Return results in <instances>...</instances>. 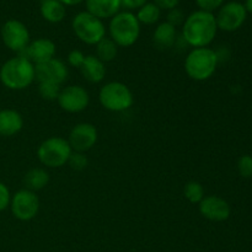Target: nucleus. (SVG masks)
<instances>
[{
	"mask_svg": "<svg viewBox=\"0 0 252 252\" xmlns=\"http://www.w3.org/2000/svg\"><path fill=\"white\" fill-rule=\"evenodd\" d=\"M238 171L245 179L252 177V157L243 155L238 161Z\"/></svg>",
	"mask_w": 252,
	"mask_h": 252,
	"instance_id": "obj_27",
	"label": "nucleus"
},
{
	"mask_svg": "<svg viewBox=\"0 0 252 252\" xmlns=\"http://www.w3.org/2000/svg\"><path fill=\"white\" fill-rule=\"evenodd\" d=\"M48 184L49 174L47 172V170L41 169V167H34V169L29 170L24 176L25 187L32 192L41 191Z\"/></svg>",
	"mask_w": 252,
	"mask_h": 252,
	"instance_id": "obj_20",
	"label": "nucleus"
},
{
	"mask_svg": "<svg viewBox=\"0 0 252 252\" xmlns=\"http://www.w3.org/2000/svg\"><path fill=\"white\" fill-rule=\"evenodd\" d=\"M199 213L211 221H224L229 219L231 213L230 206L219 196H204L198 204Z\"/></svg>",
	"mask_w": 252,
	"mask_h": 252,
	"instance_id": "obj_14",
	"label": "nucleus"
},
{
	"mask_svg": "<svg viewBox=\"0 0 252 252\" xmlns=\"http://www.w3.org/2000/svg\"><path fill=\"white\" fill-rule=\"evenodd\" d=\"M218 54L208 47L193 48L185 59V71L196 81H204L212 78L218 66Z\"/></svg>",
	"mask_w": 252,
	"mask_h": 252,
	"instance_id": "obj_3",
	"label": "nucleus"
},
{
	"mask_svg": "<svg viewBox=\"0 0 252 252\" xmlns=\"http://www.w3.org/2000/svg\"><path fill=\"white\" fill-rule=\"evenodd\" d=\"M244 6H245L246 12H248V14H252V0H245Z\"/></svg>",
	"mask_w": 252,
	"mask_h": 252,
	"instance_id": "obj_35",
	"label": "nucleus"
},
{
	"mask_svg": "<svg viewBox=\"0 0 252 252\" xmlns=\"http://www.w3.org/2000/svg\"><path fill=\"white\" fill-rule=\"evenodd\" d=\"M10 209L17 220H32L39 211V199L36 192L26 189L15 192L10 201Z\"/></svg>",
	"mask_w": 252,
	"mask_h": 252,
	"instance_id": "obj_8",
	"label": "nucleus"
},
{
	"mask_svg": "<svg viewBox=\"0 0 252 252\" xmlns=\"http://www.w3.org/2000/svg\"><path fill=\"white\" fill-rule=\"evenodd\" d=\"M248 12L243 2L229 1L219 7L217 14V26L218 30H223L226 32H234L240 29L246 21Z\"/></svg>",
	"mask_w": 252,
	"mask_h": 252,
	"instance_id": "obj_9",
	"label": "nucleus"
},
{
	"mask_svg": "<svg viewBox=\"0 0 252 252\" xmlns=\"http://www.w3.org/2000/svg\"><path fill=\"white\" fill-rule=\"evenodd\" d=\"M148 0H121V5L125 6L126 9H139L143 5L147 4Z\"/></svg>",
	"mask_w": 252,
	"mask_h": 252,
	"instance_id": "obj_32",
	"label": "nucleus"
},
{
	"mask_svg": "<svg viewBox=\"0 0 252 252\" xmlns=\"http://www.w3.org/2000/svg\"><path fill=\"white\" fill-rule=\"evenodd\" d=\"M20 56L27 58L34 65L44 63V62L54 58V56H56V44L49 38H37L34 41L30 42L29 46L26 47L24 52L20 53Z\"/></svg>",
	"mask_w": 252,
	"mask_h": 252,
	"instance_id": "obj_15",
	"label": "nucleus"
},
{
	"mask_svg": "<svg viewBox=\"0 0 252 252\" xmlns=\"http://www.w3.org/2000/svg\"><path fill=\"white\" fill-rule=\"evenodd\" d=\"M34 80V64L22 56L10 58L0 68V81L10 90H24Z\"/></svg>",
	"mask_w": 252,
	"mask_h": 252,
	"instance_id": "obj_2",
	"label": "nucleus"
},
{
	"mask_svg": "<svg viewBox=\"0 0 252 252\" xmlns=\"http://www.w3.org/2000/svg\"><path fill=\"white\" fill-rule=\"evenodd\" d=\"M79 69L85 80L91 84L101 83L106 76L105 63H102L96 56H86L85 61Z\"/></svg>",
	"mask_w": 252,
	"mask_h": 252,
	"instance_id": "obj_18",
	"label": "nucleus"
},
{
	"mask_svg": "<svg viewBox=\"0 0 252 252\" xmlns=\"http://www.w3.org/2000/svg\"><path fill=\"white\" fill-rule=\"evenodd\" d=\"M218 26L213 12L197 10L189 14L182 24V36L193 48L208 47L216 38Z\"/></svg>",
	"mask_w": 252,
	"mask_h": 252,
	"instance_id": "obj_1",
	"label": "nucleus"
},
{
	"mask_svg": "<svg viewBox=\"0 0 252 252\" xmlns=\"http://www.w3.org/2000/svg\"><path fill=\"white\" fill-rule=\"evenodd\" d=\"M184 194L189 203L199 204V202L204 198V189L199 182L189 181L185 185Z\"/></svg>",
	"mask_w": 252,
	"mask_h": 252,
	"instance_id": "obj_24",
	"label": "nucleus"
},
{
	"mask_svg": "<svg viewBox=\"0 0 252 252\" xmlns=\"http://www.w3.org/2000/svg\"><path fill=\"white\" fill-rule=\"evenodd\" d=\"M61 90V85H57V84L39 83L38 85L39 95L47 101H56L58 98Z\"/></svg>",
	"mask_w": 252,
	"mask_h": 252,
	"instance_id": "obj_25",
	"label": "nucleus"
},
{
	"mask_svg": "<svg viewBox=\"0 0 252 252\" xmlns=\"http://www.w3.org/2000/svg\"><path fill=\"white\" fill-rule=\"evenodd\" d=\"M34 74L38 83H52L62 85L68 78V68L58 58H52L44 63L34 65Z\"/></svg>",
	"mask_w": 252,
	"mask_h": 252,
	"instance_id": "obj_13",
	"label": "nucleus"
},
{
	"mask_svg": "<svg viewBox=\"0 0 252 252\" xmlns=\"http://www.w3.org/2000/svg\"><path fill=\"white\" fill-rule=\"evenodd\" d=\"M24 118L16 110L5 108L0 110V137H12L21 132Z\"/></svg>",
	"mask_w": 252,
	"mask_h": 252,
	"instance_id": "obj_16",
	"label": "nucleus"
},
{
	"mask_svg": "<svg viewBox=\"0 0 252 252\" xmlns=\"http://www.w3.org/2000/svg\"><path fill=\"white\" fill-rule=\"evenodd\" d=\"M111 39L118 47H130L138 41L140 34V22L130 11H120L111 19Z\"/></svg>",
	"mask_w": 252,
	"mask_h": 252,
	"instance_id": "obj_4",
	"label": "nucleus"
},
{
	"mask_svg": "<svg viewBox=\"0 0 252 252\" xmlns=\"http://www.w3.org/2000/svg\"><path fill=\"white\" fill-rule=\"evenodd\" d=\"M10 201H11V193L7 186L2 182H0V212L5 211L7 207H10Z\"/></svg>",
	"mask_w": 252,
	"mask_h": 252,
	"instance_id": "obj_31",
	"label": "nucleus"
},
{
	"mask_svg": "<svg viewBox=\"0 0 252 252\" xmlns=\"http://www.w3.org/2000/svg\"><path fill=\"white\" fill-rule=\"evenodd\" d=\"M196 4L198 5L199 10L213 12L224 4V0H196Z\"/></svg>",
	"mask_w": 252,
	"mask_h": 252,
	"instance_id": "obj_28",
	"label": "nucleus"
},
{
	"mask_svg": "<svg viewBox=\"0 0 252 252\" xmlns=\"http://www.w3.org/2000/svg\"><path fill=\"white\" fill-rule=\"evenodd\" d=\"M179 2L180 0H154V4L164 10L175 9V7H177Z\"/></svg>",
	"mask_w": 252,
	"mask_h": 252,
	"instance_id": "obj_33",
	"label": "nucleus"
},
{
	"mask_svg": "<svg viewBox=\"0 0 252 252\" xmlns=\"http://www.w3.org/2000/svg\"><path fill=\"white\" fill-rule=\"evenodd\" d=\"M167 22L171 24L172 26H179L185 22V15L182 12V10H180L179 7H175V9L169 10V14H167Z\"/></svg>",
	"mask_w": 252,
	"mask_h": 252,
	"instance_id": "obj_30",
	"label": "nucleus"
},
{
	"mask_svg": "<svg viewBox=\"0 0 252 252\" xmlns=\"http://www.w3.org/2000/svg\"><path fill=\"white\" fill-rule=\"evenodd\" d=\"M97 129L91 123H79L70 130L68 143L73 152L86 153L97 142Z\"/></svg>",
	"mask_w": 252,
	"mask_h": 252,
	"instance_id": "obj_12",
	"label": "nucleus"
},
{
	"mask_svg": "<svg viewBox=\"0 0 252 252\" xmlns=\"http://www.w3.org/2000/svg\"><path fill=\"white\" fill-rule=\"evenodd\" d=\"M85 54L83 53L79 49H73V51L69 52L68 54V64L74 68H80L81 64L85 61Z\"/></svg>",
	"mask_w": 252,
	"mask_h": 252,
	"instance_id": "obj_29",
	"label": "nucleus"
},
{
	"mask_svg": "<svg viewBox=\"0 0 252 252\" xmlns=\"http://www.w3.org/2000/svg\"><path fill=\"white\" fill-rule=\"evenodd\" d=\"M41 14L46 21L58 24L65 17V6L59 0H43L41 5Z\"/></svg>",
	"mask_w": 252,
	"mask_h": 252,
	"instance_id": "obj_21",
	"label": "nucleus"
},
{
	"mask_svg": "<svg viewBox=\"0 0 252 252\" xmlns=\"http://www.w3.org/2000/svg\"><path fill=\"white\" fill-rule=\"evenodd\" d=\"M66 164L70 166V169L75 170V171H83V170L86 169V166H88L89 160L88 158H86L85 153L71 152Z\"/></svg>",
	"mask_w": 252,
	"mask_h": 252,
	"instance_id": "obj_26",
	"label": "nucleus"
},
{
	"mask_svg": "<svg viewBox=\"0 0 252 252\" xmlns=\"http://www.w3.org/2000/svg\"><path fill=\"white\" fill-rule=\"evenodd\" d=\"M118 53V46L112 41L111 38L101 39L97 44H96V57L100 59L102 63H110L113 59L117 57Z\"/></svg>",
	"mask_w": 252,
	"mask_h": 252,
	"instance_id": "obj_22",
	"label": "nucleus"
},
{
	"mask_svg": "<svg viewBox=\"0 0 252 252\" xmlns=\"http://www.w3.org/2000/svg\"><path fill=\"white\" fill-rule=\"evenodd\" d=\"M59 1H61L64 6H65V5L66 6H74V5L80 4V2L84 1V0H59Z\"/></svg>",
	"mask_w": 252,
	"mask_h": 252,
	"instance_id": "obj_34",
	"label": "nucleus"
},
{
	"mask_svg": "<svg viewBox=\"0 0 252 252\" xmlns=\"http://www.w3.org/2000/svg\"><path fill=\"white\" fill-rule=\"evenodd\" d=\"M1 39L10 51L21 53L30 44V31L19 20H7L1 27Z\"/></svg>",
	"mask_w": 252,
	"mask_h": 252,
	"instance_id": "obj_10",
	"label": "nucleus"
},
{
	"mask_svg": "<svg viewBox=\"0 0 252 252\" xmlns=\"http://www.w3.org/2000/svg\"><path fill=\"white\" fill-rule=\"evenodd\" d=\"M98 100L102 107L111 112H123L134 102L130 89L120 81L105 84L98 93Z\"/></svg>",
	"mask_w": 252,
	"mask_h": 252,
	"instance_id": "obj_5",
	"label": "nucleus"
},
{
	"mask_svg": "<svg viewBox=\"0 0 252 252\" xmlns=\"http://www.w3.org/2000/svg\"><path fill=\"white\" fill-rule=\"evenodd\" d=\"M86 11L94 16L102 19H112L120 12L121 0H85Z\"/></svg>",
	"mask_w": 252,
	"mask_h": 252,
	"instance_id": "obj_17",
	"label": "nucleus"
},
{
	"mask_svg": "<svg viewBox=\"0 0 252 252\" xmlns=\"http://www.w3.org/2000/svg\"><path fill=\"white\" fill-rule=\"evenodd\" d=\"M59 107L68 113H79L86 110L90 103V96L86 89L80 85H69L62 89L58 98Z\"/></svg>",
	"mask_w": 252,
	"mask_h": 252,
	"instance_id": "obj_11",
	"label": "nucleus"
},
{
	"mask_svg": "<svg viewBox=\"0 0 252 252\" xmlns=\"http://www.w3.org/2000/svg\"><path fill=\"white\" fill-rule=\"evenodd\" d=\"M160 15H161V9L158 5H155L154 2H147L138 9L135 16L140 24L153 25L159 21Z\"/></svg>",
	"mask_w": 252,
	"mask_h": 252,
	"instance_id": "obj_23",
	"label": "nucleus"
},
{
	"mask_svg": "<svg viewBox=\"0 0 252 252\" xmlns=\"http://www.w3.org/2000/svg\"><path fill=\"white\" fill-rule=\"evenodd\" d=\"M71 27L75 36L86 44H97L106 37V27L102 20L88 11H81L74 16Z\"/></svg>",
	"mask_w": 252,
	"mask_h": 252,
	"instance_id": "obj_7",
	"label": "nucleus"
},
{
	"mask_svg": "<svg viewBox=\"0 0 252 252\" xmlns=\"http://www.w3.org/2000/svg\"><path fill=\"white\" fill-rule=\"evenodd\" d=\"M71 152L68 140L62 137H51L41 143L37 149V158L42 165L56 169L68 162Z\"/></svg>",
	"mask_w": 252,
	"mask_h": 252,
	"instance_id": "obj_6",
	"label": "nucleus"
},
{
	"mask_svg": "<svg viewBox=\"0 0 252 252\" xmlns=\"http://www.w3.org/2000/svg\"><path fill=\"white\" fill-rule=\"evenodd\" d=\"M176 27L172 26L169 22H161L158 25L153 34V42L159 49L171 48L176 41Z\"/></svg>",
	"mask_w": 252,
	"mask_h": 252,
	"instance_id": "obj_19",
	"label": "nucleus"
}]
</instances>
